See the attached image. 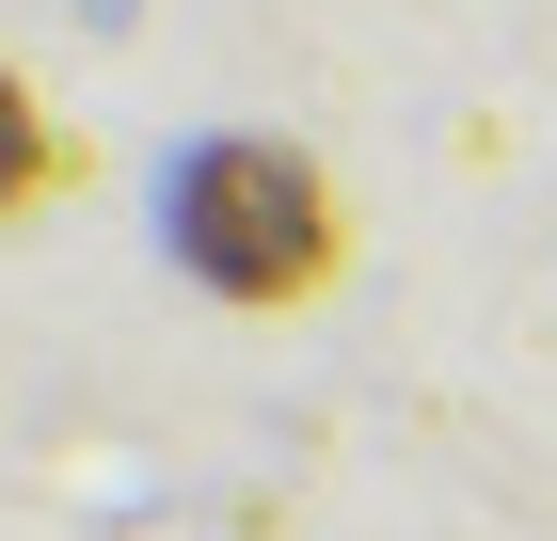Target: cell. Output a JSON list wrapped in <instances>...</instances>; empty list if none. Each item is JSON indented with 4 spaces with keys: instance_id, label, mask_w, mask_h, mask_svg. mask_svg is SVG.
<instances>
[{
    "instance_id": "1",
    "label": "cell",
    "mask_w": 557,
    "mask_h": 541,
    "mask_svg": "<svg viewBox=\"0 0 557 541\" xmlns=\"http://www.w3.org/2000/svg\"><path fill=\"white\" fill-rule=\"evenodd\" d=\"M175 255L208 271L223 303H319L350 255V208L335 175L302 160V144H191V175H175Z\"/></svg>"
},
{
    "instance_id": "2",
    "label": "cell",
    "mask_w": 557,
    "mask_h": 541,
    "mask_svg": "<svg viewBox=\"0 0 557 541\" xmlns=\"http://www.w3.org/2000/svg\"><path fill=\"white\" fill-rule=\"evenodd\" d=\"M48 175H64V144H48V112H33V96H16V81H0V223H16V208H33V192H48Z\"/></svg>"
}]
</instances>
